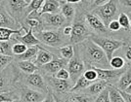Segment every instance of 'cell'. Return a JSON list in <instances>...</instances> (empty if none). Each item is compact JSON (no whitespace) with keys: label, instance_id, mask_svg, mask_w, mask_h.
<instances>
[{"label":"cell","instance_id":"34","mask_svg":"<svg viewBox=\"0 0 131 102\" xmlns=\"http://www.w3.org/2000/svg\"><path fill=\"white\" fill-rule=\"evenodd\" d=\"M27 50V47L26 45L20 43V42H16V43L14 44V46H13L12 52H13V54H14V56H15V55L23 54Z\"/></svg>","mask_w":131,"mask_h":102},{"label":"cell","instance_id":"35","mask_svg":"<svg viewBox=\"0 0 131 102\" xmlns=\"http://www.w3.org/2000/svg\"><path fill=\"white\" fill-rule=\"evenodd\" d=\"M83 76L87 79L89 82H95V81L98 80V75H97V72L94 68H88L85 70V72L83 73Z\"/></svg>","mask_w":131,"mask_h":102},{"label":"cell","instance_id":"10","mask_svg":"<svg viewBox=\"0 0 131 102\" xmlns=\"http://www.w3.org/2000/svg\"><path fill=\"white\" fill-rule=\"evenodd\" d=\"M39 20L41 22L43 30H58L67 24L66 19L60 11L51 14H43L40 16Z\"/></svg>","mask_w":131,"mask_h":102},{"label":"cell","instance_id":"24","mask_svg":"<svg viewBox=\"0 0 131 102\" xmlns=\"http://www.w3.org/2000/svg\"><path fill=\"white\" fill-rule=\"evenodd\" d=\"M26 32L23 29V27L20 30H14V29L6 28V27H0V42L10 41L15 35H23Z\"/></svg>","mask_w":131,"mask_h":102},{"label":"cell","instance_id":"25","mask_svg":"<svg viewBox=\"0 0 131 102\" xmlns=\"http://www.w3.org/2000/svg\"><path fill=\"white\" fill-rule=\"evenodd\" d=\"M56 51L58 53L55 54V55L59 54V57L67 59V60H70L71 59H72V56L74 54V49H73L72 45H66L64 47L56 49Z\"/></svg>","mask_w":131,"mask_h":102},{"label":"cell","instance_id":"14","mask_svg":"<svg viewBox=\"0 0 131 102\" xmlns=\"http://www.w3.org/2000/svg\"><path fill=\"white\" fill-rule=\"evenodd\" d=\"M129 68V66H125L121 69H100L94 68L97 72L98 80L107 81L109 84H113V82H116L120 78V76Z\"/></svg>","mask_w":131,"mask_h":102},{"label":"cell","instance_id":"13","mask_svg":"<svg viewBox=\"0 0 131 102\" xmlns=\"http://www.w3.org/2000/svg\"><path fill=\"white\" fill-rule=\"evenodd\" d=\"M69 60L64 59H61L58 55L54 54V59L50 61L49 63H47L46 65H43L41 67H39V71L42 72L43 75L47 76H55L57 74V72L59 70L63 69V68H67Z\"/></svg>","mask_w":131,"mask_h":102},{"label":"cell","instance_id":"29","mask_svg":"<svg viewBox=\"0 0 131 102\" xmlns=\"http://www.w3.org/2000/svg\"><path fill=\"white\" fill-rule=\"evenodd\" d=\"M110 66L112 69H121L124 68L125 66H130V64H128L122 56L116 55L113 56V59L110 60Z\"/></svg>","mask_w":131,"mask_h":102},{"label":"cell","instance_id":"2","mask_svg":"<svg viewBox=\"0 0 131 102\" xmlns=\"http://www.w3.org/2000/svg\"><path fill=\"white\" fill-rule=\"evenodd\" d=\"M85 12L82 10L78 5H77V13L74 20L71 23V35L70 37V44L72 46H75L82 43L83 41L87 40L91 35H93L91 30L87 26L85 22Z\"/></svg>","mask_w":131,"mask_h":102},{"label":"cell","instance_id":"41","mask_svg":"<svg viewBox=\"0 0 131 102\" xmlns=\"http://www.w3.org/2000/svg\"><path fill=\"white\" fill-rule=\"evenodd\" d=\"M71 31H72V28H71V25H67L66 24L65 26L62 28V32H63V35L66 36V37H68L70 39L71 35Z\"/></svg>","mask_w":131,"mask_h":102},{"label":"cell","instance_id":"6","mask_svg":"<svg viewBox=\"0 0 131 102\" xmlns=\"http://www.w3.org/2000/svg\"><path fill=\"white\" fill-rule=\"evenodd\" d=\"M73 49H74V54H73L72 59L69 60L68 65H67V70L70 73L71 83L74 85L77 79L83 75L85 70L87 69V66L85 64V62L83 61L77 45L73 46Z\"/></svg>","mask_w":131,"mask_h":102},{"label":"cell","instance_id":"3","mask_svg":"<svg viewBox=\"0 0 131 102\" xmlns=\"http://www.w3.org/2000/svg\"><path fill=\"white\" fill-rule=\"evenodd\" d=\"M33 34L39 40L41 45L49 49H58L66 45H71L70 39L63 35L62 28L58 30H42Z\"/></svg>","mask_w":131,"mask_h":102},{"label":"cell","instance_id":"7","mask_svg":"<svg viewBox=\"0 0 131 102\" xmlns=\"http://www.w3.org/2000/svg\"><path fill=\"white\" fill-rule=\"evenodd\" d=\"M31 0H4L2 4L9 15L22 24L25 22V11Z\"/></svg>","mask_w":131,"mask_h":102},{"label":"cell","instance_id":"26","mask_svg":"<svg viewBox=\"0 0 131 102\" xmlns=\"http://www.w3.org/2000/svg\"><path fill=\"white\" fill-rule=\"evenodd\" d=\"M91 84H92L91 82H89L84 76L82 75L77 79L75 84L71 89L70 92H82L85 89H87Z\"/></svg>","mask_w":131,"mask_h":102},{"label":"cell","instance_id":"12","mask_svg":"<svg viewBox=\"0 0 131 102\" xmlns=\"http://www.w3.org/2000/svg\"><path fill=\"white\" fill-rule=\"evenodd\" d=\"M17 89L19 90L20 99L22 102H42L47 95V93L32 90L21 83L18 84Z\"/></svg>","mask_w":131,"mask_h":102},{"label":"cell","instance_id":"21","mask_svg":"<svg viewBox=\"0 0 131 102\" xmlns=\"http://www.w3.org/2000/svg\"><path fill=\"white\" fill-rule=\"evenodd\" d=\"M39 46H32V47H28L27 50L23 54L20 55H15L14 56V61H26V60H30L33 61L35 57H36V54L39 51Z\"/></svg>","mask_w":131,"mask_h":102},{"label":"cell","instance_id":"23","mask_svg":"<svg viewBox=\"0 0 131 102\" xmlns=\"http://www.w3.org/2000/svg\"><path fill=\"white\" fill-rule=\"evenodd\" d=\"M17 67L22 71L24 74H33L39 71V68L33 63V61L26 60V61H15Z\"/></svg>","mask_w":131,"mask_h":102},{"label":"cell","instance_id":"17","mask_svg":"<svg viewBox=\"0 0 131 102\" xmlns=\"http://www.w3.org/2000/svg\"><path fill=\"white\" fill-rule=\"evenodd\" d=\"M108 85H109V83L107 81L97 80L95 81V82H93L87 89H85L84 91H82V93L87 94V95H90V96H93V97H97L108 86Z\"/></svg>","mask_w":131,"mask_h":102},{"label":"cell","instance_id":"28","mask_svg":"<svg viewBox=\"0 0 131 102\" xmlns=\"http://www.w3.org/2000/svg\"><path fill=\"white\" fill-rule=\"evenodd\" d=\"M44 0H31L30 3L28 4L27 8H26V11H25V18L27 19L28 15H30L33 12H38L41 7L43 5Z\"/></svg>","mask_w":131,"mask_h":102},{"label":"cell","instance_id":"9","mask_svg":"<svg viewBox=\"0 0 131 102\" xmlns=\"http://www.w3.org/2000/svg\"><path fill=\"white\" fill-rule=\"evenodd\" d=\"M20 83L32 89V90L40 91V92H44V93L49 92L48 85L46 83L43 74H41L40 71H37L33 74H24L23 73Z\"/></svg>","mask_w":131,"mask_h":102},{"label":"cell","instance_id":"5","mask_svg":"<svg viewBox=\"0 0 131 102\" xmlns=\"http://www.w3.org/2000/svg\"><path fill=\"white\" fill-rule=\"evenodd\" d=\"M89 39H91L94 43L104 51V53L108 57L109 62L110 60L113 59L115 51L118 49H121L125 45V43L119 39H115L113 37H107V36L91 35Z\"/></svg>","mask_w":131,"mask_h":102},{"label":"cell","instance_id":"27","mask_svg":"<svg viewBox=\"0 0 131 102\" xmlns=\"http://www.w3.org/2000/svg\"><path fill=\"white\" fill-rule=\"evenodd\" d=\"M16 42H18V41L14 37L12 38L10 41L0 42V54L7 55V56H14L12 49H13V46Z\"/></svg>","mask_w":131,"mask_h":102},{"label":"cell","instance_id":"44","mask_svg":"<svg viewBox=\"0 0 131 102\" xmlns=\"http://www.w3.org/2000/svg\"><path fill=\"white\" fill-rule=\"evenodd\" d=\"M124 91H125V92H127V93H130V94H131V84L129 85V86H128V88H127Z\"/></svg>","mask_w":131,"mask_h":102},{"label":"cell","instance_id":"31","mask_svg":"<svg viewBox=\"0 0 131 102\" xmlns=\"http://www.w3.org/2000/svg\"><path fill=\"white\" fill-rule=\"evenodd\" d=\"M117 21L119 22L121 30L124 32H131V26H130V22H129V18L127 16V14L121 12L119 16L117 18Z\"/></svg>","mask_w":131,"mask_h":102},{"label":"cell","instance_id":"11","mask_svg":"<svg viewBox=\"0 0 131 102\" xmlns=\"http://www.w3.org/2000/svg\"><path fill=\"white\" fill-rule=\"evenodd\" d=\"M84 18H85V22L89 27V29L91 30L93 35H100V36H107V37L114 36V34L108 30V28L103 23V22L94 14L85 13Z\"/></svg>","mask_w":131,"mask_h":102},{"label":"cell","instance_id":"20","mask_svg":"<svg viewBox=\"0 0 131 102\" xmlns=\"http://www.w3.org/2000/svg\"><path fill=\"white\" fill-rule=\"evenodd\" d=\"M96 97L84 94L82 92H68L63 98V102H94Z\"/></svg>","mask_w":131,"mask_h":102},{"label":"cell","instance_id":"45","mask_svg":"<svg viewBox=\"0 0 131 102\" xmlns=\"http://www.w3.org/2000/svg\"><path fill=\"white\" fill-rule=\"evenodd\" d=\"M127 16H128V18H129V22H130V26H131V13H128Z\"/></svg>","mask_w":131,"mask_h":102},{"label":"cell","instance_id":"36","mask_svg":"<svg viewBox=\"0 0 131 102\" xmlns=\"http://www.w3.org/2000/svg\"><path fill=\"white\" fill-rule=\"evenodd\" d=\"M118 6H119V9L122 10L121 12L128 14L131 13V0H120L117 1Z\"/></svg>","mask_w":131,"mask_h":102},{"label":"cell","instance_id":"47","mask_svg":"<svg viewBox=\"0 0 131 102\" xmlns=\"http://www.w3.org/2000/svg\"><path fill=\"white\" fill-rule=\"evenodd\" d=\"M58 102H63V101H61V100H59V99H58Z\"/></svg>","mask_w":131,"mask_h":102},{"label":"cell","instance_id":"19","mask_svg":"<svg viewBox=\"0 0 131 102\" xmlns=\"http://www.w3.org/2000/svg\"><path fill=\"white\" fill-rule=\"evenodd\" d=\"M60 12L66 19L67 25H71V23L74 20V17H75V13H77V5L71 4L69 2V0H67V3L61 7Z\"/></svg>","mask_w":131,"mask_h":102},{"label":"cell","instance_id":"43","mask_svg":"<svg viewBox=\"0 0 131 102\" xmlns=\"http://www.w3.org/2000/svg\"><path fill=\"white\" fill-rule=\"evenodd\" d=\"M120 94H121V96L123 97V99H124V101L125 102H131V94L130 93H127L125 91H119Z\"/></svg>","mask_w":131,"mask_h":102},{"label":"cell","instance_id":"46","mask_svg":"<svg viewBox=\"0 0 131 102\" xmlns=\"http://www.w3.org/2000/svg\"><path fill=\"white\" fill-rule=\"evenodd\" d=\"M11 102H22V101H21V99H16V100H13Z\"/></svg>","mask_w":131,"mask_h":102},{"label":"cell","instance_id":"8","mask_svg":"<svg viewBox=\"0 0 131 102\" xmlns=\"http://www.w3.org/2000/svg\"><path fill=\"white\" fill-rule=\"evenodd\" d=\"M46 83L48 85L49 91L55 95V97L59 100H62V96H65L68 92H70L71 89L72 88L73 84L71 80L64 81L57 79L54 76L43 75Z\"/></svg>","mask_w":131,"mask_h":102},{"label":"cell","instance_id":"1","mask_svg":"<svg viewBox=\"0 0 131 102\" xmlns=\"http://www.w3.org/2000/svg\"><path fill=\"white\" fill-rule=\"evenodd\" d=\"M83 61L88 68H100V69H112L110 62L104 51L97 46L91 39L83 41L77 45Z\"/></svg>","mask_w":131,"mask_h":102},{"label":"cell","instance_id":"32","mask_svg":"<svg viewBox=\"0 0 131 102\" xmlns=\"http://www.w3.org/2000/svg\"><path fill=\"white\" fill-rule=\"evenodd\" d=\"M16 99H20L19 90L9 91V92H1L0 93V102H11Z\"/></svg>","mask_w":131,"mask_h":102},{"label":"cell","instance_id":"33","mask_svg":"<svg viewBox=\"0 0 131 102\" xmlns=\"http://www.w3.org/2000/svg\"><path fill=\"white\" fill-rule=\"evenodd\" d=\"M14 62V56H7L0 54V72L9 67Z\"/></svg>","mask_w":131,"mask_h":102},{"label":"cell","instance_id":"18","mask_svg":"<svg viewBox=\"0 0 131 102\" xmlns=\"http://www.w3.org/2000/svg\"><path fill=\"white\" fill-rule=\"evenodd\" d=\"M53 59H54V54H52L51 52H49L47 49L40 46L38 53L36 54V57L33 60V63L39 68V67H41L43 65H46L47 63H49Z\"/></svg>","mask_w":131,"mask_h":102},{"label":"cell","instance_id":"16","mask_svg":"<svg viewBox=\"0 0 131 102\" xmlns=\"http://www.w3.org/2000/svg\"><path fill=\"white\" fill-rule=\"evenodd\" d=\"M14 38L16 39L18 42L26 45L27 48L28 47H32V46H39L41 43L39 42V40L35 37V35L33 34V30L31 28H29L27 32L23 35H15Z\"/></svg>","mask_w":131,"mask_h":102},{"label":"cell","instance_id":"40","mask_svg":"<svg viewBox=\"0 0 131 102\" xmlns=\"http://www.w3.org/2000/svg\"><path fill=\"white\" fill-rule=\"evenodd\" d=\"M121 49H122V52H123L124 57H125V61L128 64L131 65V46L124 45Z\"/></svg>","mask_w":131,"mask_h":102},{"label":"cell","instance_id":"15","mask_svg":"<svg viewBox=\"0 0 131 102\" xmlns=\"http://www.w3.org/2000/svg\"><path fill=\"white\" fill-rule=\"evenodd\" d=\"M0 27H6L14 30L22 29V24L9 15V13L6 11L5 7L2 4V1H0Z\"/></svg>","mask_w":131,"mask_h":102},{"label":"cell","instance_id":"30","mask_svg":"<svg viewBox=\"0 0 131 102\" xmlns=\"http://www.w3.org/2000/svg\"><path fill=\"white\" fill-rule=\"evenodd\" d=\"M108 89H109V95L111 102H125L124 99H123V97L121 96L119 91L114 85L109 84Z\"/></svg>","mask_w":131,"mask_h":102},{"label":"cell","instance_id":"37","mask_svg":"<svg viewBox=\"0 0 131 102\" xmlns=\"http://www.w3.org/2000/svg\"><path fill=\"white\" fill-rule=\"evenodd\" d=\"M108 86H109V85H108ZM94 102H111L110 95H109V89H108V86H107L104 91L99 94L98 96L96 97V99H95V101Z\"/></svg>","mask_w":131,"mask_h":102},{"label":"cell","instance_id":"38","mask_svg":"<svg viewBox=\"0 0 131 102\" xmlns=\"http://www.w3.org/2000/svg\"><path fill=\"white\" fill-rule=\"evenodd\" d=\"M108 30H109L111 33L115 34V33L118 32V31H121V27H120V24L117 20H114L109 23V25L107 26Z\"/></svg>","mask_w":131,"mask_h":102},{"label":"cell","instance_id":"4","mask_svg":"<svg viewBox=\"0 0 131 102\" xmlns=\"http://www.w3.org/2000/svg\"><path fill=\"white\" fill-rule=\"evenodd\" d=\"M91 13L94 14L95 16L98 17L107 27L112 21L117 20V18H118L119 14L121 13V11H120L117 1L109 0L105 5L96 8Z\"/></svg>","mask_w":131,"mask_h":102},{"label":"cell","instance_id":"22","mask_svg":"<svg viewBox=\"0 0 131 102\" xmlns=\"http://www.w3.org/2000/svg\"><path fill=\"white\" fill-rule=\"evenodd\" d=\"M131 84V65L129 68L126 70L125 73H123L120 76V78L115 82L114 86L118 90V91H125Z\"/></svg>","mask_w":131,"mask_h":102},{"label":"cell","instance_id":"39","mask_svg":"<svg viewBox=\"0 0 131 102\" xmlns=\"http://www.w3.org/2000/svg\"><path fill=\"white\" fill-rule=\"evenodd\" d=\"M54 77H56L57 79H60V80H64V81L71 80V76H70V73L67 70V68H63V69L59 70Z\"/></svg>","mask_w":131,"mask_h":102},{"label":"cell","instance_id":"42","mask_svg":"<svg viewBox=\"0 0 131 102\" xmlns=\"http://www.w3.org/2000/svg\"><path fill=\"white\" fill-rule=\"evenodd\" d=\"M42 102H58V99L55 97V95L49 91V92L47 93L46 97L44 98V100Z\"/></svg>","mask_w":131,"mask_h":102}]
</instances>
